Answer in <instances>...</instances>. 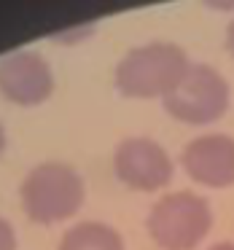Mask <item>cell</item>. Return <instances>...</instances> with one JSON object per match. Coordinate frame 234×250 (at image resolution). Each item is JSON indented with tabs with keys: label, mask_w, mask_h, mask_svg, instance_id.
<instances>
[{
	"label": "cell",
	"mask_w": 234,
	"mask_h": 250,
	"mask_svg": "<svg viewBox=\"0 0 234 250\" xmlns=\"http://www.w3.org/2000/svg\"><path fill=\"white\" fill-rule=\"evenodd\" d=\"M189 57L178 43L153 41L129 49L113 73L116 89L124 97H167L189 70Z\"/></svg>",
	"instance_id": "6da1fadb"
},
{
	"label": "cell",
	"mask_w": 234,
	"mask_h": 250,
	"mask_svg": "<svg viewBox=\"0 0 234 250\" xmlns=\"http://www.w3.org/2000/svg\"><path fill=\"white\" fill-rule=\"evenodd\" d=\"M22 210L33 223H60L84 205L86 186L76 167L65 162H43L24 175L19 186Z\"/></svg>",
	"instance_id": "7a4b0ae2"
},
{
	"label": "cell",
	"mask_w": 234,
	"mask_h": 250,
	"mask_svg": "<svg viewBox=\"0 0 234 250\" xmlns=\"http://www.w3.org/2000/svg\"><path fill=\"white\" fill-rule=\"evenodd\" d=\"M213 226V210L194 191H172L148 212V234L164 250H194Z\"/></svg>",
	"instance_id": "3957f363"
},
{
	"label": "cell",
	"mask_w": 234,
	"mask_h": 250,
	"mask_svg": "<svg viewBox=\"0 0 234 250\" xmlns=\"http://www.w3.org/2000/svg\"><path fill=\"white\" fill-rule=\"evenodd\" d=\"M162 100L164 110L183 124H213L229 110V83L213 65H189L178 86Z\"/></svg>",
	"instance_id": "277c9868"
},
{
	"label": "cell",
	"mask_w": 234,
	"mask_h": 250,
	"mask_svg": "<svg viewBox=\"0 0 234 250\" xmlns=\"http://www.w3.org/2000/svg\"><path fill=\"white\" fill-rule=\"evenodd\" d=\"M113 169L121 183L137 191H156L172 180L175 164L164 146L151 137H127L113 153Z\"/></svg>",
	"instance_id": "5b68a950"
},
{
	"label": "cell",
	"mask_w": 234,
	"mask_h": 250,
	"mask_svg": "<svg viewBox=\"0 0 234 250\" xmlns=\"http://www.w3.org/2000/svg\"><path fill=\"white\" fill-rule=\"evenodd\" d=\"M54 92V73L38 51H14L0 60V94L17 105H41Z\"/></svg>",
	"instance_id": "8992f818"
},
{
	"label": "cell",
	"mask_w": 234,
	"mask_h": 250,
	"mask_svg": "<svg viewBox=\"0 0 234 250\" xmlns=\"http://www.w3.org/2000/svg\"><path fill=\"white\" fill-rule=\"evenodd\" d=\"M180 164L191 180L210 188L234 186V137L229 135H199L183 148Z\"/></svg>",
	"instance_id": "52a82bcc"
},
{
	"label": "cell",
	"mask_w": 234,
	"mask_h": 250,
	"mask_svg": "<svg viewBox=\"0 0 234 250\" xmlns=\"http://www.w3.org/2000/svg\"><path fill=\"white\" fill-rule=\"evenodd\" d=\"M60 250H124V239L108 223L81 221L62 234Z\"/></svg>",
	"instance_id": "ba28073f"
},
{
	"label": "cell",
	"mask_w": 234,
	"mask_h": 250,
	"mask_svg": "<svg viewBox=\"0 0 234 250\" xmlns=\"http://www.w3.org/2000/svg\"><path fill=\"white\" fill-rule=\"evenodd\" d=\"M0 250H17V231L3 215H0Z\"/></svg>",
	"instance_id": "9c48e42d"
},
{
	"label": "cell",
	"mask_w": 234,
	"mask_h": 250,
	"mask_svg": "<svg viewBox=\"0 0 234 250\" xmlns=\"http://www.w3.org/2000/svg\"><path fill=\"white\" fill-rule=\"evenodd\" d=\"M226 46H229V51H232V57H234V19L229 22V30H226Z\"/></svg>",
	"instance_id": "30bf717a"
},
{
	"label": "cell",
	"mask_w": 234,
	"mask_h": 250,
	"mask_svg": "<svg viewBox=\"0 0 234 250\" xmlns=\"http://www.w3.org/2000/svg\"><path fill=\"white\" fill-rule=\"evenodd\" d=\"M207 250H234V242H215L213 248H207Z\"/></svg>",
	"instance_id": "8fae6325"
},
{
	"label": "cell",
	"mask_w": 234,
	"mask_h": 250,
	"mask_svg": "<svg viewBox=\"0 0 234 250\" xmlns=\"http://www.w3.org/2000/svg\"><path fill=\"white\" fill-rule=\"evenodd\" d=\"M3 151H6V129L0 124V156H3Z\"/></svg>",
	"instance_id": "7c38bea8"
}]
</instances>
